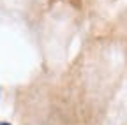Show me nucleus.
Masks as SVG:
<instances>
[{
  "instance_id": "nucleus-1",
  "label": "nucleus",
  "mask_w": 127,
  "mask_h": 125,
  "mask_svg": "<svg viewBox=\"0 0 127 125\" xmlns=\"http://www.w3.org/2000/svg\"><path fill=\"white\" fill-rule=\"evenodd\" d=\"M0 125H11L9 122H0Z\"/></svg>"
}]
</instances>
